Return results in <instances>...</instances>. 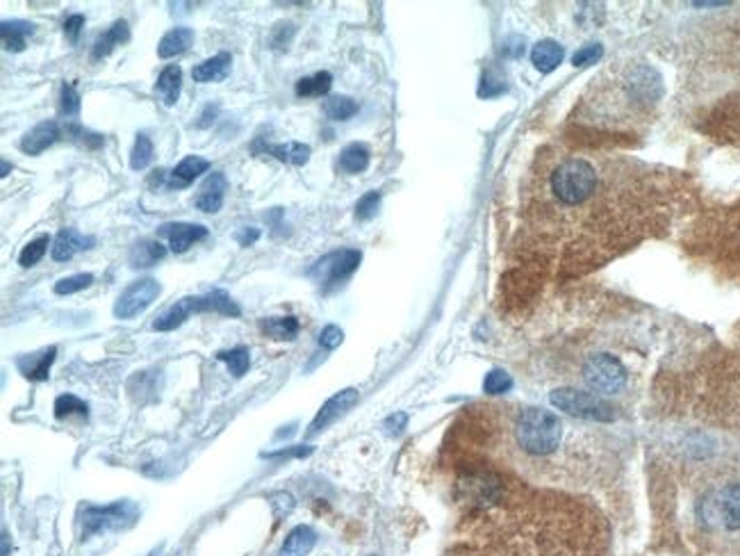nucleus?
Instances as JSON below:
<instances>
[{
	"mask_svg": "<svg viewBox=\"0 0 740 556\" xmlns=\"http://www.w3.org/2000/svg\"><path fill=\"white\" fill-rule=\"evenodd\" d=\"M527 242L558 271H585L633 244L645 205L636 172L602 151H545L527 190Z\"/></svg>",
	"mask_w": 740,
	"mask_h": 556,
	"instance_id": "1",
	"label": "nucleus"
},
{
	"mask_svg": "<svg viewBox=\"0 0 740 556\" xmlns=\"http://www.w3.org/2000/svg\"><path fill=\"white\" fill-rule=\"evenodd\" d=\"M567 427L551 410L527 406L511 419V445L527 463H545L563 449Z\"/></svg>",
	"mask_w": 740,
	"mask_h": 556,
	"instance_id": "2",
	"label": "nucleus"
},
{
	"mask_svg": "<svg viewBox=\"0 0 740 556\" xmlns=\"http://www.w3.org/2000/svg\"><path fill=\"white\" fill-rule=\"evenodd\" d=\"M699 518L725 532H740V484H722L699 502Z\"/></svg>",
	"mask_w": 740,
	"mask_h": 556,
	"instance_id": "3",
	"label": "nucleus"
},
{
	"mask_svg": "<svg viewBox=\"0 0 740 556\" xmlns=\"http://www.w3.org/2000/svg\"><path fill=\"white\" fill-rule=\"evenodd\" d=\"M581 376L597 397L617 395V392L624 391L626 379H629L624 365L611 353H593L581 367Z\"/></svg>",
	"mask_w": 740,
	"mask_h": 556,
	"instance_id": "4",
	"label": "nucleus"
},
{
	"mask_svg": "<svg viewBox=\"0 0 740 556\" xmlns=\"http://www.w3.org/2000/svg\"><path fill=\"white\" fill-rule=\"evenodd\" d=\"M551 404L565 415L579 419H590V422H611L615 419V409L602 397L593 392H581L576 388H558L551 392Z\"/></svg>",
	"mask_w": 740,
	"mask_h": 556,
	"instance_id": "5",
	"label": "nucleus"
},
{
	"mask_svg": "<svg viewBox=\"0 0 740 556\" xmlns=\"http://www.w3.org/2000/svg\"><path fill=\"white\" fill-rule=\"evenodd\" d=\"M361 251L356 249H342V251H333L328 253L326 258H322L319 262H314L313 269L308 271L313 276L314 281H319L322 286H337L340 281H344L347 276H351L353 271L361 265Z\"/></svg>",
	"mask_w": 740,
	"mask_h": 556,
	"instance_id": "6",
	"label": "nucleus"
},
{
	"mask_svg": "<svg viewBox=\"0 0 740 556\" xmlns=\"http://www.w3.org/2000/svg\"><path fill=\"white\" fill-rule=\"evenodd\" d=\"M160 297V283L155 278H139L130 283L114 304V315L119 319H133Z\"/></svg>",
	"mask_w": 740,
	"mask_h": 556,
	"instance_id": "7",
	"label": "nucleus"
},
{
	"mask_svg": "<svg viewBox=\"0 0 740 556\" xmlns=\"http://www.w3.org/2000/svg\"><path fill=\"white\" fill-rule=\"evenodd\" d=\"M137 515V506L133 502H117L109 506H89L85 511V533L100 532V529H117L124 523H133Z\"/></svg>",
	"mask_w": 740,
	"mask_h": 556,
	"instance_id": "8",
	"label": "nucleus"
},
{
	"mask_svg": "<svg viewBox=\"0 0 740 556\" xmlns=\"http://www.w3.org/2000/svg\"><path fill=\"white\" fill-rule=\"evenodd\" d=\"M356 401H358L356 388H347V391H342V392H337V395H333L331 400H328L326 404L319 409L317 418H314L313 424H310L308 436H317L319 431H323V429L331 427V424L335 422L337 418H342V415L347 413V410L351 409Z\"/></svg>",
	"mask_w": 740,
	"mask_h": 556,
	"instance_id": "9",
	"label": "nucleus"
},
{
	"mask_svg": "<svg viewBox=\"0 0 740 556\" xmlns=\"http://www.w3.org/2000/svg\"><path fill=\"white\" fill-rule=\"evenodd\" d=\"M160 235L162 238H166L171 251L185 253L192 244L199 242V240H203V238H208V229L201 224H185V221H176V224L160 226Z\"/></svg>",
	"mask_w": 740,
	"mask_h": 556,
	"instance_id": "10",
	"label": "nucleus"
},
{
	"mask_svg": "<svg viewBox=\"0 0 740 556\" xmlns=\"http://www.w3.org/2000/svg\"><path fill=\"white\" fill-rule=\"evenodd\" d=\"M62 137V128L57 121H42V124L34 126L33 130L23 135L21 139V151L28 153V155H39V153L46 151L48 146L57 142Z\"/></svg>",
	"mask_w": 740,
	"mask_h": 556,
	"instance_id": "11",
	"label": "nucleus"
},
{
	"mask_svg": "<svg viewBox=\"0 0 740 556\" xmlns=\"http://www.w3.org/2000/svg\"><path fill=\"white\" fill-rule=\"evenodd\" d=\"M228 190V181L223 174H210L208 178L201 185L199 194H196L194 205L201 210V212H219L223 205V196H226Z\"/></svg>",
	"mask_w": 740,
	"mask_h": 556,
	"instance_id": "12",
	"label": "nucleus"
},
{
	"mask_svg": "<svg viewBox=\"0 0 740 556\" xmlns=\"http://www.w3.org/2000/svg\"><path fill=\"white\" fill-rule=\"evenodd\" d=\"M94 244V238H85V235L78 233L76 229H62L57 233L55 242H52V260L57 262H67L76 256L82 249H91Z\"/></svg>",
	"mask_w": 740,
	"mask_h": 556,
	"instance_id": "13",
	"label": "nucleus"
},
{
	"mask_svg": "<svg viewBox=\"0 0 740 556\" xmlns=\"http://www.w3.org/2000/svg\"><path fill=\"white\" fill-rule=\"evenodd\" d=\"M210 169V162L201 155H187L185 160H181L176 165V169L169 174V181L166 185L169 187H187L190 183H194L201 174H205Z\"/></svg>",
	"mask_w": 740,
	"mask_h": 556,
	"instance_id": "14",
	"label": "nucleus"
},
{
	"mask_svg": "<svg viewBox=\"0 0 740 556\" xmlns=\"http://www.w3.org/2000/svg\"><path fill=\"white\" fill-rule=\"evenodd\" d=\"M57 356V349H43L42 353H34V356H21L16 361V367L21 370V374L30 381H46L48 372H51L52 361Z\"/></svg>",
	"mask_w": 740,
	"mask_h": 556,
	"instance_id": "15",
	"label": "nucleus"
},
{
	"mask_svg": "<svg viewBox=\"0 0 740 556\" xmlns=\"http://www.w3.org/2000/svg\"><path fill=\"white\" fill-rule=\"evenodd\" d=\"M0 34H3V46H5V51L21 52L25 48V43H28V39L34 34V24L21 19L3 21V24H0Z\"/></svg>",
	"mask_w": 740,
	"mask_h": 556,
	"instance_id": "16",
	"label": "nucleus"
},
{
	"mask_svg": "<svg viewBox=\"0 0 740 556\" xmlns=\"http://www.w3.org/2000/svg\"><path fill=\"white\" fill-rule=\"evenodd\" d=\"M563 55L565 51L558 42H554V39H542V42H538L536 46H533L531 62L536 64L538 71L551 73L554 69H558L560 62H563Z\"/></svg>",
	"mask_w": 740,
	"mask_h": 556,
	"instance_id": "17",
	"label": "nucleus"
},
{
	"mask_svg": "<svg viewBox=\"0 0 740 556\" xmlns=\"http://www.w3.org/2000/svg\"><path fill=\"white\" fill-rule=\"evenodd\" d=\"M317 542V533L308 524H299L292 529L280 547V556H308Z\"/></svg>",
	"mask_w": 740,
	"mask_h": 556,
	"instance_id": "18",
	"label": "nucleus"
},
{
	"mask_svg": "<svg viewBox=\"0 0 740 556\" xmlns=\"http://www.w3.org/2000/svg\"><path fill=\"white\" fill-rule=\"evenodd\" d=\"M230 64H233V58L228 52H219L214 58L196 64L194 71H192V78L196 82H221L230 73Z\"/></svg>",
	"mask_w": 740,
	"mask_h": 556,
	"instance_id": "19",
	"label": "nucleus"
},
{
	"mask_svg": "<svg viewBox=\"0 0 740 556\" xmlns=\"http://www.w3.org/2000/svg\"><path fill=\"white\" fill-rule=\"evenodd\" d=\"M128 39H130L128 24H126V21H117V24H112V28H108L98 39H96L94 51H91V58L94 60L108 58L114 48L121 46V43L128 42Z\"/></svg>",
	"mask_w": 740,
	"mask_h": 556,
	"instance_id": "20",
	"label": "nucleus"
},
{
	"mask_svg": "<svg viewBox=\"0 0 740 556\" xmlns=\"http://www.w3.org/2000/svg\"><path fill=\"white\" fill-rule=\"evenodd\" d=\"M192 42H194V30L173 28L160 39V43H157V55H160L162 60L176 58V55H183V52L192 46Z\"/></svg>",
	"mask_w": 740,
	"mask_h": 556,
	"instance_id": "21",
	"label": "nucleus"
},
{
	"mask_svg": "<svg viewBox=\"0 0 740 556\" xmlns=\"http://www.w3.org/2000/svg\"><path fill=\"white\" fill-rule=\"evenodd\" d=\"M181 82H183V71H181V67H176V64H171V67H166L164 71L160 73L155 91L160 94L162 103L169 105V108L178 103V96H181Z\"/></svg>",
	"mask_w": 740,
	"mask_h": 556,
	"instance_id": "22",
	"label": "nucleus"
},
{
	"mask_svg": "<svg viewBox=\"0 0 740 556\" xmlns=\"http://www.w3.org/2000/svg\"><path fill=\"white\" fill-rule=\"evenodd\" d=\"M192 313H196L194 301H192V297H187V299L178 301L176 306H171L166 313H162L160 317L153 322V328H155V331H173V328L181 326Z\"/></svg>",
	"mask_w": 740,
	"mask_h": 556,
	"instance_id": "23",
	"label": "nucleus"
},
{
	"mask_svg": "<svg viewBox=\"0 0 740 556\" xmlns=\"http://www.w3.org/2000/svg\"><path fill=\"white\" fill-rule=\"evenodd\" d=\"M166 256V249L157 240H142L130 249V265L133 267H153L157 260Z\"/></svg>",
	"mask_w": 740,
	"mask_h": 556,
	"instance_id": "24",
	"label": "nucleus"
},
{
	"mask_svg": "<svg viewBox=\"0 0 740 556\" xmlns=\"http://www.w3.org/2000/svg\"><path fill=\"white\" fill-rule=\"evenodd\" d=\"M267 151H269L276 160L287 162V165H295V166H304L305 162L310 160V146L301 142L274 144V146H267Z\"/></svg>",
	"mask_w": 740,
	"mask_h": 556,
	"instance_id": "25",
	"label": "nucleus"
},
{
	"mask_svg": "<svg viewBox=\"0 0 740 556\" xmlns=\"http://www.w3.org/2000/svg\"><path fill=\"white\" fill-rule=\"evenodd\" d=\"M262 331L269 335V338L274 340H295L296 335H299V319L292 317V315H287V317H269V319H262Z\"/></svg>",
	"mask_w": 740,
	"mask_h": 556,
	"instance_id": "26",
	"label": "nucleus"
},
{
	"mask_svg": "<svg viewBox=\"0 0 740 556\" xmlns=\"http://www.w3.org/2000/svg\"><path fill=\"white\" fill-rule=\"evenodd\" d=\"M370 166V148L365 144H349L340 153V169L347 174H361Z\"/></svg>",
	"mask_w": 740,
	"mask_h": 556,
	"instance_id": "27",
	"label": "nucleus"
},
{
	"mask_svg": "<svg viewBox=\"0 0 740 556\" xmlns=\"http://www.w3.org/2000/svg\"><path fill=\"white\" fill-rule=\"evenodd\" d=\"M323 112L331 121H347L358 112V103L349 96H331L323 103Z\"/></svg>",
	"mask_w": 740,
	"mask_h": 556,
	"instance_id": "28",
	"label": "nucleus"
},
{
	"mask_svg": "<svg viewBox=\"0 0 740 556\" xmlns=\"http://www.w3.org/2000/svg\"><path fill=\"white\" fill-rule=\"evenodd\" d=\"M333 85V76L328 71H319L314 76L301 78L296 82V94L299 96H323L331 91Z\"/></svg>",
	"mask_w": 740,
	"mask_h": 556,
	"instance_id": "29",
	"label": "nucleus"
},
{
	"mask_svg": "<svg viewBox=\"0 0 740 556\" xmlns=\"http://www.w3.org/2000/svg\"><path fill=\"white\" fill-rule=\"evenodd\" d=\"M217 358L226 363L230 374L238 376V379L247 374L248 365H251V353H248L247 347H235V349H228V352H219Z\"/></svg>",
	"mask_w": 740,
	"mask_h": 556,
	"instance_id": "30",
	"label": "nucleus"
},
{
	"mask_svg": "<svg viewBox=\"0 0 740 556\" xmlns=\"http://www.w3.org/2000/svg\"><path fill=\"white\" fill-rule=\"evenodd\" d=\"M153 162V142L146 133H139L135 139L133 153H130V166L135 172H144Z\"/></svg>",
	"mask_w": 740,
	"mask_h": 556,
	"instance_id": "31",
	"label": "nucleus"
},
{
	"mask_svg": "<svg viewBox=\"0 0 740 556\" xmlns=\"http://www.w3.org/2000/svg\"><path fill=\"white\" fill-rule=\"evenodd\" d=\"M48 244H51V238H48V235H42V238H37L30 244H25L23 251H21V256H19V265L21 267L37 265V262L46 256Z\"/></svg>",
	"mask_w": 740,
	"mask_h": 556,
	"instance_id": "32",
	"label": "nucleus"
},
{
	"mask_svg": "<svg viewBox=\"0 0 740 556\" xmlns=\"http://www.w3.org/2000/svg\"><path fill=\"white\" fill-rule=\"evenodd\" d=\"M94 283V276L91 274H73L67 276V278H60L55 283V295H76V292L85 290Z\"/></svg>",
	"mask_w": 740,
	"mask_h": 556,
	"instance_id": "33",
	"label": "nucleus"
},
{
	"mask_svg": "<svg viewBox=\"0 0 740 556\" xmlns=\"http://www.w3.org/2000/svg\"><path fill=\"white\" fill-rule=\"evenodd\" d=\"M511 388L512 379L506 370H490L488 374H485L483 391L488 392V395H503V392H508Z\"/></svg>",
	"mask_w": 740,
	"mask_h": 556,
	"instance_id": "34",
	"label": "nucleus"
},
{
	"mask_svg": "<svg viewBox=\"0 0 740 556\" xmlns=\"http://www.w3.org/2000/svg\"><path fill=\"white\" fill-rule=\"evenodd\" d=\"M71 415H87V404L76 395H62L55 400V418L64 419Z\"/></svg>",
	"mask_w": 740,
	"mask_h": 556,
	"instance_id": "35",
	"label": "nucleus"
},
{
	"mask_svg": "<svg viewBox=\"0 0 740 556\" xmlns=\"http://www.w3.org/2000/svg\"><path fill=\"white\" fill-rule=\"evenodd\" d=\"M60 112H62L67 119H73V117L80 115V94L73 85H62V96H60Z\"/></svg>",
	"mask_w": 740,
	"mask_h": 556,
	"instance_id": "36",
	"label": "nucleus"
},
{
	"mask_svg": "<svg viewBox=\"0 0 740 556\" xmlns=\"http://www.w3.org/2000/svg\"><path fill=\"white\" fill-rule=\"evenodd\" d=\"M379 205H380L379 192H367V194L358 201L356 217L361 219V221H370V219L379 212Z\"/></svg>",
	"mask_w": 740,
	"mask_h": 556,
	"instance_id": "37",
	"label": "nucleus"
},
{
	"mask_svg": "<svg viewBox=\"0 0 740 556\" xmlns=\"http://www.w3.org/2000/svg\"><path fill=\"white\" fill-rule=\"evenodd\" d=\"M602 52H604V48L599 46V43H588V46H581V51H576L575 58H572V64H575V67H590V64L599 62Z\"/></svg>",
	"mask_w": 740,
	"mask_h": 556,
	"instance_id": "38",
	"label": "nucleus"
},
{
	"mask_svg": "<svg viewBox=\"0 0 740 556\" xmlns=\"http://www.w3.org/2000/svg\"><path fill=\"white\" fill-rule=\"evenodd\" d=\"M295 33H296V28L292 24H278L274 28V33H271V39H269L271 48H274V51L287 48V43H290V39L295 37Z\"/></svg>",
	"mask_w": 740,
	"mask_h": 556,
	"instance_id": "39",
	"label": "nucleus"
},
{
	"mask_svg": "<svg viewBox=\"0 0 740 556\" xmlns=\"http://www.w3.org/2000/svg\"><path fill=\"white\" fill-rule=\"evenodd\" d=\"M342 338H344V333H342V328H337V326H326L322 331V335H319V344H322L323 349H335V347H340V343H342Z\"/></svg>",
	"mask_w": 740,
	"mask_h": 556,
	"instance_id": "40",
	"label": "nucleus"
},
{
	"mask_svg": "<svg viewBox=\"0 0 740 556\" xmlns=\"http://www.w3.org/2000/svg\"><path fill=\"white\" fill-rule=\"evenodd\" d=\"M85 28V16L82 14H73L69 16L67 24H64V34H67V39L71 43L78 42V37H80V30Z\"/></svg>",
	"mask_w": 740,
	"mask_h": 556,
	"instance_id": "41",
	"label": "nucleus"
},
{
	"mask_svg": "<svg viewBox=\"0 0 740 556\" xmlns=\"http://www.w3.org/2000/svg\"><path fill=\"white\" fill-rule=\"evenodd\" d=\"M313 452V448H290V449H278V452H269L262 454L265 458H290V457H308Z\"/></svg>",
	"mask_w": 740,
	"mask_h": 556,
	"instance_id": "42",
	"label": "nucleus"
},
{
	"mask_svg": "<svg viewBox=\"0 0 740 556\" xmlns=\"http://www.w3.org/2000/svg\"><path fill=\"white\" fill-rule=\"evenodd\" d=\"M258 238H260V231L258 229H242L235 233V240L239 242V247H251L253 242H258Z\"/></svg>",
	"mask_w": 740,
	"mask_h": 556,
	"instance_id": "43",
	"label": "nucleus"
},
{
	"mask_svg": "<svg viewBox=\"0 0 740 556\" xmlns=\"http://www.w3.org/2000/svg\"><path fill=\"white\" fill-rule=\"evenodd\" d=\"M406 422H408V415H406V413H394L392 418L385 419V429H388V433H398L401 429L406 427Z\"/></svg>",
	"mask_w": 740,
	"mask_h": 556,
	"instance_id": "44",
	"label": "nucleus"
},
{
	"mask_svg": "<svg viewBox=\"0 0 740 556\" xmlns=\"http://www.w3.org/2000/svg\"><path fill=\"white\" fill-rule=\"evenodd\" d=\"M7 174H10V162H7V160H5V162H3V174H0V176L5 178V176H7Z\"/></svg>",
	"mask_w": 740,
	"mask_h": 556,
	"instance_id": "45",
	"label": "nucleus"
}]
</instances>
